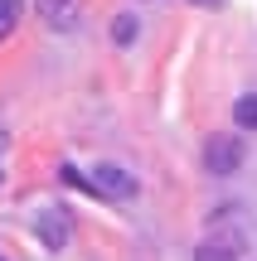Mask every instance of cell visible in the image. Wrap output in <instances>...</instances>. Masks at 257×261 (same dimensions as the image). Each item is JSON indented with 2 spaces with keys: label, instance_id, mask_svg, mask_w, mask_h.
Returning <instances> with one entry per match:
<instances>
[{
  "label": "cell",
  "instance_id": "cell-2",
  "mask_svg": "<svg viewBox=\"0 0 257 261\" xmlns=\"http://www.w3.org/2000/svg\"><path fill=\"white\" fill-rule=\"evenodd\" d=\"M87 184H92V198H112V203H126V198H136V179L126 174L122 165H92Z\"/></svg>",
  "mask_w": 257,
  "mask_h": 261
},
{
  "label": "cell",
  "instance_id": "cell-11",
  "mask_svg": "<svg viewBox=\"0 0 257 261\" xmlns=\"http://www.w3.org/2000/svg\"><path fill=\"white\" fill-rule=\"evenodd\" d=\"M0 184H5V169H0Z\"/></svg>",
  "mask_w": 257,
  "mask_h": 261
},
{
  "label": "cell",
  "instance_id": "cell-6",
  "mask_svg": "<svg viewBox=\"0 0 257 261\" xmlns=\"http://www.w3.org/2000/svg\"><path fill=\"white\" fill-rule=\"evenodd\" d=\"M19 24V0H0V39Z\"/></svg>",
  "mask_w": 257,
  "mask_h": 261
},
{
  "label": "cell",
  "instance_id": "cell-3",
  "mask_svg": "<svg viewBox=\"0 0 257 261\" xmlns=\"http://www.w3.org/2000/svg\"><path fill=\"white\" fill-rule=\"evenodd\" d=\"M34 237L49 247V252H63L68 237H73V223H68V213H63V208H44V213L34 218Z\"/></svg>",
  "mask_w": 257,
  "mask_h": 261
},
{
  "label": "cell",
  "instance_id": "cell-10",
  "mask_svg": "<svg viewBox=\"0 0 257 261\" xmlns=\"http://www.w3.org/2000/svg\"><path fill=\"white\" fill-rule=\"evenodd\" d=\"M194 5H223V0H194Z\"/></svg>",
  "mask_w": 257,
  "mask_h": 261
},
{
  "label": "cell",
  "instance_id": "cell-4",
  "mask_svg": "<svg viewBox=\"0 0 257 261\" xmlns=\"http://www.w3.org/2000/svg\"><path fill=\"white\" fill-rule=\"evenodd\" d=\"M243 256V232H209L194 247V261H238Z\"/></svg>",
  "mask_w": 257,
  "mask_h": 261
},
{
  "label": "cell",
  "instance_id": "cell-8",
  "mask_svg": "<svg viewBox=\"0 0 257 261\" xmlns=\"http://www.w3.org/2000/svg\"><path fill=\"white\" fill-rule=\"evenodd\" d=\"M63 5H68V0H39V15H58Z\"/></svg>",
  "mask_w": 257,
  "mask_h": 261
},
{
  "label": "cell",
  "instance_id": "cell-1",
  "mask_svg": "<svg viewBox=\"0 0 257 261\" xmlns=\"http://www.w3.org/2000/svg\"><path fill=\"white\" fill-rule=\"evenodd\" d=\"M204 169H209V174H233V169H243V140L233 136V130L209 136L204 140Z\"/></svg>",
  "mask_w": 257,
  "mask_h": 261
},
{
  "label": "cell",
  "instance_id": "cell-9",
  "mask_svg": "<svg viewBox=\"0 0 257 261\" xmlns=\"http://www.w3.org/2000/svg\"><path fill=\"white\" fill-rule=\"evenodd\" d=\"M5 145H10V136H5V130H0V155H5Z\"/></svg>",
  "mask_w": 257,
  "mask_h": 261
},
{
  "label": "cell",
  "instance_id": "cell-7",
  "mask_svg": "<svg viewBox=\"0 0 257 261\" xmlns=\"http://www.w3.org/2000/svg\"><path fill=\"white\" fill-rule=\"evenodd\" d=\"M136 29H141V24H136V15H122V19L112 24V39H116V44H131Z\"/></svg>",
  "mask_w": 257,
  "mask_h": 261
},
{
  "label": "cell",
  "instance_id": "cell-5",
  "mask_svg": "<svg viewBox=\"0 0 257 261\" xmlns=\"http://www.w3.org/2000/svg\"><path fill=\"white\" fill-rule=\"evenodd\" d=\"M233 121H238V130H257V92L233 102Z\"/></svg>",
  "mask_w": 257,
  "mask_h": 261
}]
</instances>
